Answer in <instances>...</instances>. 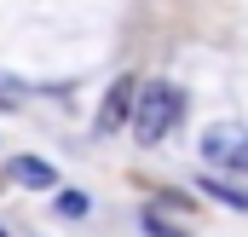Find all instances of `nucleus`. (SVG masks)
Masks as SVG:
<instances>
[{
    "instance_id": "f257e3e1",
    "label": "nucleus",
    "mask_w": 248,
    "mask_h": 237,
    "mask_svg": "<svg viewBox=\"0 0 248 237\" xmlns=\"http://www.w3.org/2000/svg\"><path fill=\"white\" fill-rule=\"evenodd\" d=\"M185 116V93L173 81H144L139 87V110H133V139L139 145H162Z\"/></svg>"
},
{
    "instance_id": "f03ea898",
    "label": "nucleus",
    "mask_w": 248,
    "mask_h": 237,
    "mask_svg": "<svg viewBox=\"0 0 248 237\" xmlns=\"http://www.w3.org/2000/svg\"><path fill=\"white\" fill-rule=\"evenodd\" d=\"M139 75H116L104 104H98V133H116V127H133V110H139Z\"/></svg>"
},
{
    "instance_id": "7ed1b4c3",
    "label": "nucleus",
    "mask_w": 248,
    "mask_h": 237,
    "mask_svg": "<svg viewBox=\"0 0 248 237\" xmlns=\"http://www.w3.org/2000/svg\"><path fill=\"white\" fill-rule=\"evenodd\" d=\"M6 174L17 179V185H29V191H52V162H46V156H17V162H12V168H6Z\"/></svg>"
},
{
    "instance_id": "20e7f679",
    "label": "nucleus",
    "mask_w": 248,
    "mask_h": 237,
    "mask_svg": "<svg viewBox=\"0 0 248 237\" xmlns=\"http://www.w3.org/2000/svg\"><path fill=\"white\" fill-rule=\"evenodd\" d=\"M202 191H208L214 203H231V208H248V191H237V185H225V179H208V174H202Z\"/></svg>"
},
{
    "instance_id": "39448f33",
    "label": "nucleus",
    "mask_w": 248,
    "mask_h": 237,
    "mask_svg": "<svg viewBox=\"0 0 248 237\" xmlns=\"http://www.w3.org/2000/svg\"><path fill=\"white\" fill-rule=\"evenodd\" d=\"M219 168H231V174H248V133H237L231 139V151H225V162Z\"/></svg>"
},
{
    "instance_id": "423d86ee",
    "label": "nucleus",
    "mask_w": 248,
    "mask_h": 237,
    "mask_svg": "<svg viewBox=\"0 0 248 237\" xmlns=\"http://www.w3.org/2000/svg\"><path fill=\"white\" fill-rule=\"evenodd\" d=\"M139 226H144V237H190V232H179V226H173V220H162V214H156V208H150V214H144V220H139Z\"/></svg>"
},
{
    "instance_id": "0eeeda50",
    "label": "nucleus",
    "mask_w": 248,
    "mask_h": 237,
    "mask_svg": "<svg viewBox=\"0 0 248 237\" xmlns=\"http://www.w3.org/2000/svg\"><path fill=\"white\" fill-rule=\"evenodd\" d=\"M58 214L69 220V214H87V197L81 191H58Z\"/></svg>"
}]
</instances>
